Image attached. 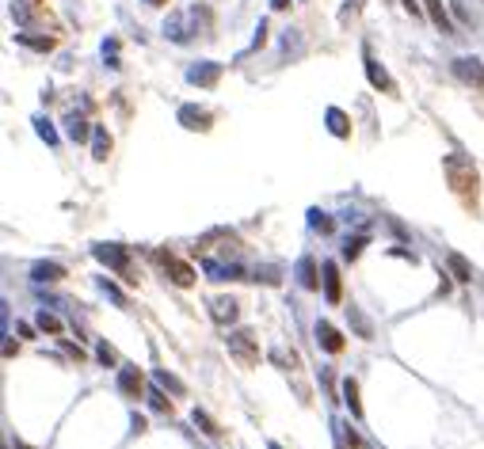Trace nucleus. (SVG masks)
I'll list each match as a JSON object with an SVG mask.
<instances>
[{"label":"nucleus","instance_id":"obj_37","mask_svg":"<svg viewBox=\"0 0 484 449\" xmlns=\"http://www.w3.org/2000/svg\"><path fill=\"white\" fill-rule=\"evenodd\" d=\"M15 331H19L23 339H35V331H31V324H15Z\"/></svg>","mask_w":484,"mask_h":449},{"label":"nucleus","instance_id":"obj_3","mask_svg":"<svg viewBox=\"0 0 484 449\" xmlns=\"http://www.w3.org/2000/svg\"><path fill=\"white\" fill-rule=\"evenodd\" d=\"M92 255L100 259L103 267H111V271H118L126 282H138V274H130V248L126 244H95Z\"/></svg>","mask_w":484,"mask_h":449},{"label":"nucleus","instance_id":"obj_23","mask_svg":"<svg viewBox=\"0 0 484 449\" xmlns=\"http://www.w3.org/2000/svg\"><path fill=\"white\" fill-rule=\"evenodd\" d=\"M153 381H157L160 388H168V393H175V396L187 393V385H183V381L175 377V373H168V370H157V373H153Z\"/></svg>","mask_w":484,"mask_h":449},{"label":"nucleus","instance_id":"obj_26","mask_svg":"<svg viewBox=\"0 0 484 449\" xmlns=\"http://www.w3.org/2000/svg\"><path fill=\"white\" fill-rule=\"evenodd\" d=\"M65 129H69L72 141H88V122H84V114H69V118H65Z\"/></svg>","mask_w":484,"mask_h":449},{"label":"nucleus","instance_id":"obj_41","mask_svg":"<svg viewBox=\"0 0 484 449\" xmlns=\"http://www.w3.org/2000/svg\"><path fill=\"white\" fill-rule=\"evenodd\" d=\"M145 4H149V8H160V4H168V0H145Z\"/></svg>","mask_w":484,"mask_h":449},{"label":"nucleus","instance_id":"obj_7","mask_svg":"<svg viewBox=\"0 0 484 449\" xmlns=\"http://www.w3.org/2000/svg\"><path fill=\"white\" fill-rule=\"evenodd\" d=\"M240 316V301L237 297H214L210 301V320L221 324V328H229V324H237Z\"/></svg>","mask_w":484,"mask_h":449},{"label":"nucleus","instance_id":"obj_19","mask_svg":"<svg viewBox=\"0 0 484 449\" xmlns=\"http://www.w3.org/2000/svg\"><path fill=\"white\" fill-rule=\"evenodd\" d=\"M325 122H328V129H332L336 137H351V122H347V114L340 107H328L325 111Z\"/></svg>","mask_w":484,"mask_h":449},{"label":"nucleus","instance_id":"obj_42","mask_svg":"<svg viewBox=\"0 0 484 449\" xmlns=\"http://www.w3.org/2000/svg\"><path fill=\"white\" fill-rule=\"evenodd\" d=\"M267 449H282V446H275V442H271V446H267Z\"/></svg>","mask_w":484,"mask_h":449},{"label":"nucleus","instance_id":"obj_14","mask_svg":"<svg viewBox=\"0 0 484 449\" xmlns=\"http://www.w3.org/2000/svg\"><path fill=\"white\" fill-rule=\"evenodd\" d=\"M297 282H302L305 290H320V278H317V259H313V255H302V259H297Z\"/></svg>","mask_w":484,"mask_h":449},{"label":"nucleus","instance_id":"obj_28","mask_svg":"<svg viewBox=\"0 0 484 449\" xmlns=\"http://www.w3.org/2000/svg\"><path fill=\"white\" fill-rule=\"evenodd\" d=\"M35 324H38V331H46V336H61V320L54 313H46V308L35 316Z\"/></svg>","mask_w":484,"mask_h":449},{"label":"nucleus","instance_id":"obj_4","mask_svg":"<svg viewBox=\"0 0 484 449\" xmlns=\"http://www.w3.org/2000/svg\"><path fill=\"white\" fill-rule=\"evenodd\" d=\"M153 259L164 267V274H168V278H172L175 285H183V290H187V285H195V267L183 263V259H175L172 251H153Z\"/></svg>","mask_w":484,"mask_h":449},{"label":"nucleus","instance_id":"obj_29","mask_svg":"<svg viewBox=\"0 0 484 449\" xmlns=\"http://www.w3.org/2000/svg\"><path fill=\"white\" fill-rule=\"evenodd\" d=\"M191 423H195V427L203 430V434H210V438H221V427H217V423L210 419L206 411H195V415H191Z\"/></svg>","mask_w":484,"mask_h":449},{"label":"nucleus","instance_id":"obj_20","mask_svg":"<svg viewBox=\"0 0 484 449\" xmlns=\"http://www.w3.org/2000/svg\"><path fill=\"white\" fill-rule=\"evenodd\" d=\"M31 278H35V282H61V278H65V267H61V263H35Z\"/></svg>","mask_w":484,"mask_h":449},{"label":"nucleus","instance_id":"obj_10","mask_svg":"<svg viewBox=\"0 0 484 449\" xmlns=\"http://www.w3.org/2000/svg\"><path fill=\"white\" fill-rule=\"evenodd\" d=\"M320 278H325V297H328V305H340V297H343L340 267H336V263H325V267H320Z\"/></svg>","mask_w":484,"mask_h":449},{"label":"nucleus","instance_id":"obj_34","mask_svg":"<svg viewBox=\"0 0 484 449\" xmlns=\"http://www.w3.org/2000/svg\"><path fill=\"white\" fill-rule=\"evenodd\" d=\"M263 42H267V23L260 19V27H256V38H252V46H248V50H260Z\"/></svg>","mask_w":484,"mask_h":449},{"label":"nucleus","instance_id":"obj_9","mask_svg":"<svg viewBox=\"0 0 484 449\" xmlns=\"http://www.w3.org/2000/svg\"><path fill=\"white\" fill-rule=\"evenodd\" d=\"M362 61H366V77H370V84L374 88H382V92H389V95H397V84L389 80V72L382 69V65L370 57V50H362Z\"/></svg>","mask_w":484,"mask_h":449},{"label":"nucleus","instance_id":"obj_15","mask_svg":"<svg viewBox=\"0 0 484 449\" xmlns=\"http://www.w3.org/2000/svg\"><path fill=\"white\" fill-rule=\"evenodd\" d=\"M446 267H450V274H454L458 282H473V274H477V271H473V263L462 255V251H450V255H446Z\"/></svg>","mask_w":484,"mask_h":449},{"label":"nucleus","instance_id":"obj_17","mask_svg":"<svg viewBox=\"0 0 484 449\" xmlns=\"http://www.w3.org/2000/svg\"><path fill=\"white\" fill-rule=\"evenodd\" d=\"M340 393H343V404L351 407V415L354 419H362V400H359V381L354 377H343V385H340Z\"/></svg>","mask_w":484,"mask_h":449},{"label":"nucleus","instance_id":"obj_12","mask_svg":"<svg viewBox=\"0 0 484 449\" xmlns=\"http://www.w3.org/2000/svg\"><path fill=\"white\" fill-rule=\"evenodd\" d=\"M317 342L328 350V354H340V350H343V336H340V331H336L328 320L317 324Z\"/></svg>","mask_w":484,"mask_h":449},{"label":"nucleus","instance_id":"obj_31","mask_svg":"<svg viewBox=\"0 0 484 449\" xmlns=\"http://www.w3.org/2000/svg\"><path fill=\"white\" fill-rule=\"evenodd\" d=\"M252 278H256V282H263V285H279V282H282V274H279V267H256Z\"/></svg>","mask_w":484,"mask_h":449},{"label":"nucleus","instance_id":"obj_39","mask_svg":"<svg viewBox=\"0 0 484 449\" xmlns=\"http://www.w3.org/2000/svg\"><path fill=\"white\" fill-rule=\"evenodd\" d=\"M271 8H275V12H282V8H290V0H271Z\"/></svg>","mask_w":484,"mask_h":449},{"label":"nucleus","instance_id":"obj_11","mask_svg":"<svg viewBox=\"0 0 484 449\" xmlns=\"http://www.w3.org/2000/svg\"><path fill=\"white\" fill-rule=\"evenodd\" d=\"M175 118L183 122V129H210V111L206 107H195V103H183Z\"/></svg>","mask_w":484,"mask_h":449},{"label":"nucleus","instance_id":"obj_6","mask_svg":"<svg viewBox=\"0 0 484 449\" xmlns=\"http://www.w3.org/2000/svg\"><path fill=\"white\" fill-rule=\"evenodd\" d=\"M221 72H225V65L221 61H195L187 69V80L195 88H214L217 80H221Z\"/></svg>","mask_w":484,"mask_h":449},{"label":"nucleus","instance_id":"obj_25","mask_svg":"<svg viewBox=\"0 0 484 449\" xmlns=\"http://www.w3.org/2000/svg\"><path fill=\"white\" fill-rule=\"evenodd\" d=\"M366 244H370V240H366L362 233H359V236H347V240H343V259H347V263H354V259L362 255V248H366Z\"/></svg>","mask_w":484,"mask_h":449},{"label":"nucleus","instance_id":"obj_21","mask_svg":"<svg viewBox=\"0 0 484 449\" xmlns=\"http://www.w3.org/2000/svg\"><path fill=\"white\" fill-rule=\"evenodd\" d=\"M15 46H27V50H38V54H50L54 50V38L50 35H15Z\"/></svg>","mask_w":484,"mask_h":449},{"label":"nucleus","instance_id":"obj_30","mask_svg":"<svg viewBox=\"0 0 484 449\" xmlns=\"http://www.w3.org/2000/svg\"><path fill=\"white\" fill-rule=\"evenodd\" d=\"M309 225L317 228V233H332V228H336V221L325 214V210H309Z\"/></svg>","mask_w":484,"mask_h":449},{"label":"nucleus","instance_id":"obj_40","mask_svg":"<svg viewBox=\"0 0 484 449\" xmlns=\"http://www.w3.org/2000/svg\"><path fill=\"white\" fill-rule=\"evenodd\" d=\"M15 449H35V446H27L23 438H15Z\"/></svg>","mask_w":484,"mask_h":449},{"label":"nucleus","instance_id":"obj_27","mask_svg":"<svg viewBox=\"0 0 484 449\" xmlns=\"http://www.w3.org/2000/svg\"><path fill=\"white\" fill-rule=\"evenodd\" d=\"M336 438H340V449H359V434L351 430V423H332Z\"/></svg>","mask_w":484,"mask_h":449},{"label":"nucleus","instance_id":"obj_5","mask_svg":"<svg viewBox=\"0 0 484 449\" xmlns=\"http://www.w3.org/2000/svg\"><path fill=\"white\" fill-rule=\"evenodd\" d=\"M450 72H454L462 84H469V88L484 84V61L481 57H454V61H450Z\"/></svg>","mask_w":484,"mask_h":449},{"label":"nucleus","instance_id":"obj_2","mask_svg":"<svg viewBox=\"0 0 484 449\" xmlns=\"http://www.w3.org/2000/svg\"><path fill=\"white\" fill-rule=\"evenodd\" d=\"M446 175H450V187H454V194H462V198L477 194V168H473V160H465V157H446Z\"/></svg>","mask_w":484,"mask_h":449},{"label":"nucleus","instance_id":"obj_18","mask_svg":"<svg viewBox=\"0 0 484 449\" xmlns=\"http://www.w3.org/2000/svg\"><path fill=\"white\" fill-rule=\"evenodd\" d=\"M347 320L354 324V331H359V339H374V324L366 320V313H362L359 305H347Z\"/></svg>","mask_w":484,"mask_h":449},{"label":"nucleus","instance_id":"obj_35","mask_svg":"<svg viewBox=\"0 0 484 449\" xmlns=\"http://www.w3.org/2000/svg\"><path fill=\"white\" fill-rule=\"evenodd\" d=\"M103 290H107L111 297H115V305H126V297H123V290H118V285H111L107 278H103Z\"/></svg>","mask_w":484,"mask_h":449},{"label":"nucleus","instance_id":"obj_38","mask_svg":"<svg viewBox=\"0 0 484 449\" xmlns=\"http://www.w3.org/2000/svg\"><path fill=\"white\" fill-rule=\"evenodd\" d=\"M400 4H405L408 12H412V15H419V4H416V0H400Z\"/></svg>","mask_w":484,"mask_h":449},{"label":"nucleus","instance_id":"obj_16","mask_svg":"<svg viewBox=\"0 0 484 449\" xmlns=\"http://www.w3.org/2000/svg\"><path fill=\"white\" fill-rule=\"evenodd\" d=\"M206 278H214V282H237V278H244V267H237V263H206Z\"/></svg>","mask_w":484,"mask_h":449},{"label":"nucleus","instance_id":"obj_33","mask_svg":"<svg viewBox=\"0 0 484 449\" xmlns=\"http://www.w3.org/2000/svg\"><path fill=\"white\" fill-rule=\"evenodd\" d=\"M95 358H100L103 365H118V350L111 347V342H100V347H95Z\"/></svg>","mask_w":484,"mask_h":449},{"label":"nucleus","instance_id":"obj_13","mask_svg":"<svg viewBox=\"0 0 484 449\" xmlns=\"http://www.w3.org/2000/svg\"><path fill=\"white\" fill-rule=\"evenodd\" d=\"M423 8H427L431 23L442 31V35H458V31H454V23H450V15H446V8H442V0H423Z\"/></svg>","mask_w":484,"mask_h":449},{"label":"nucleus","instance_id":"obj_24","mask_svg":"<svg viewBox=\"0 0 484 449\" xmlns=\"http://www.w3.org/2000/svg\"><path fill=\"white\" fill-rule=\"evenodd\" d=\"M145 400H149V407H153V411L172 415V404H168V396H164V388H160V385H153L149 393H145Z\"/></svg>","mask_w":484,"mask_h":449},{"label":"nucleus","instance_id":"obj_8","mask_svg":"<svg viewBox=\"0 0 484 449\" xmlns=\"http://www.w3.org/2000/svg\"><path fill=\"white\" fill-rule=\"evenodd\" d=\"M118 393H123L126 400H141L145 381H141V370H138V365H123V370H118Z\"/></svg>","mask_w":484,"mask_h":449},{"label":"nucleus","instance_id":"obj_1","mask_svg":"<svg viewBox=\"0 0 484 449\" xmlns=\"http://www.w3.org/2000/svg\"><path fill=\"white\" fill-rule=\"evenodd\" d=\"M225 347H229V358H237L244 370H252V365H260V342L248 328H237L225 336Z\"/></svg>","mask_w":484,"mask_h":449},{"label":"nucleus","instance_id":"obj_22","mask_svg":"<svg viewBox=\"0 0 484 449\" xmlns=\"http://www.w3.org/2000/svg\"><path fill=\"white\" fill-rule=\"evenodd\" d=\"M92 157H95V160H107V157H111V134H107L103 126L92 129Z\"/></svg>","mask_w":484,"mask_h":449},{"label":"nucleus","instance_id":"obj_32","mask_svg":"<svg viewBox=\"0 0 484 449\" xmlns=\"http://www.w3.org/2000/svg\"><path fill=\"white\" fill-rule=\"evenodd\" d=\"M35 129H38V137H42L46 145H58V129L50 126V118H35Z\"/></svg>","mask_w":484,"mask_h":449},{"label":"nucleus","instance_id":"obj_36","mask_svg":"<svg viewBox=\"0 0 484 449\" xmlns=\"http://www.w3.org/2000/svg\"><path fill=\"white\" fill-rule=\"evenodd\" d=\"M454 15H458L462 23H469V12H465V4H462V0H454Z\"/></svg>","mask_w":484,"mask_h":449}]
</instances>
